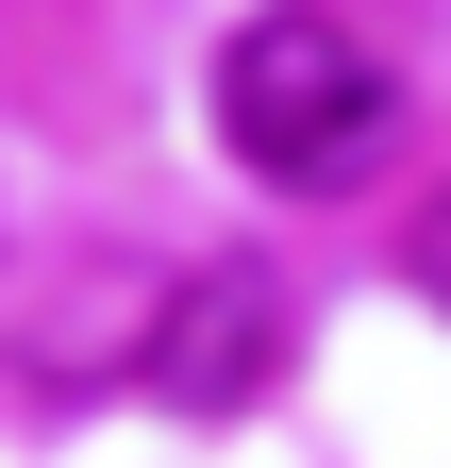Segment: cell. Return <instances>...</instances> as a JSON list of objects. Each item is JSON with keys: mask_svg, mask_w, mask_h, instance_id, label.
Masks as SVG:
<instances>
[{"mask_svg": "<svg viewBox=\"0 0 451 468\" xmlns=\"http://www.w3.org/2000/svg\"><path fill=\"white\" fill-rule=\"evenodd\" d=\"M384 117H402L384 50H368L351 17H318V0H285V17H251L235 50H217V134H235V167H251V185H285V201L368 185Z\"/></svg>", "mask_w": 451, "mask_h": 468, "instance_id": "cell-1", "label": "cell"}, {"mask_svg": "<svg viewBox=\"0 0 451 468\" xmlns=\"http://www.w3.org/2000/svg\"><path fill=\"white\" fill-rule=\"evenodd\" d=\"M267 368H285L267 268H184V284H167V335H151V385H167V401H251Z\"/></svg>", "mask_w": 451, "mask_h": 468, "instance_id": "cell-2", "label": "cell"}, {"mask_svg": "<svg viewBox=\"0 0 451 468\" xmlns=\"http://www.w3.org/2000/svg\"><path fill=\"white\" fill-rule=\"evenodd\" d=\"M418 284H435V302H451V201L418 218Z\"/></svg>", "mask_w": 451, "mask_h": 468, "instance_id": "cell-3", "label": "cell"}]
</instances>
